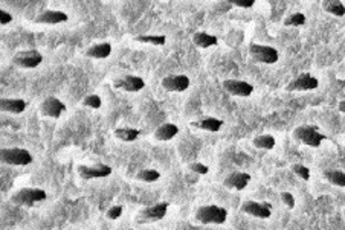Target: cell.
<instances>
[{"mask_svg":"<svg viewBox=\"0 0 345 230\" xmlns=\"http://www.w3.org/2000/svg\"><path fill=\"white\" fill-rule=\"evenodd\" d=\"M228 218V211L220 206L208 204V206H200L196 211V220L200 221L202 224H225Z\"/></svg>","mask_w":345,"mask_h":230,"instance_id":"6da1fadb","label":"cell"},{"mask_svg":"<svg viewBox=\"0 0 345 230\" xmlns=\"http://www.w3.org/2000/svg\"><path fill=\"white\" fill-rule=\"evenodd\" d=\"M293 137L296 140H299L301 143L312 147V148H318L327 139V136L322 134L316 125H301V127L295 128Z\"/></svg>","mask_w":345,"mask_h":230,"instance_id":"7a4b0ae2","label":"cell"},{"mask_svg":"<svg viewBox=\"0 0 345 230\" xmlns=\"http://www.w3.org/2000/svg\"><path fill=\"white\" fill-rule=\"evenodd\" d=\"M48 198V194L45 189L40 187H23L11 195V201L18 206H34L37 203H42Z\"/></svg>","mask_w":345,"mask_h":230,"instance_id":"3957f363","label":"cell"},{"mask_svg":"<svg viewBox=\"0 0 345 230\" xmlns=\"http://www.w3.org/2000/svg\"><path fill=\"white\" fill-rule=\"evenodd\" d=\"M0 160L2 163L11 166H26L32 163V156L25 148H2Z\"/></svg>","mask_w":345,"mask_h":230,"instance_id":"277c9868","label":"cell"},{"mask_svg":"<svg viewBox=\"0 0 345 230\" xmlns=\"http://www.w3.org/2000/svg\"><path fill=\"white\" fill-rule=\"evenodd\" d=\"M167 211H168V203H167V201H162V203L148 206V207L142 209V211L138 214L136 221H138L139 224H150V223L161 221V220L167 215Z\"/></svg>","mask_w":345,"mask_h":230,"instance_id":"5b68a950","label":"cell"},{"mask_svg":"<svg viewBox=\"0 0 345 230\" xmlns=\"http://www.w3.org/2000/svg\"><path fill=\"white\" fill-rule=\"evenodd\" d=\"M249 54L258 62L263 64H275L278 61V51L272 46H264V45H258V43H252L249 46Z\"/></svg>","mask_w":345,"mask_h":230,"instance_id":"8992f818","label":"cell"},{"mask_svg":"<svg viewBox=\"0 0 345 230\" xmlns=\"http://www.w3.org/2000/svg\"><path fill=\"white\" fill-rule=\"evenodd\" d=\"M42 61H43V55L35 49L22 51L12 57V64L22 69H35L42 64Z\"/></svg>","mask_w":345,"mask_h":230,"instance_id":"52a82bcc","label":"cell"},{"mask_svg":"<svg viewBox=\"0 0 345 230\" xmlns=\"http://www.w3.org/2000/svg\"><path fill=\"white\" fill-rule=\"evenodd\" d=\"M318 86H319V81L313 75L299 73L296 78H293L286 86V90L288 92H307V90L318 89Z\"/></svg>","mask_w":345,"mask_h":230,"instance_id":"ba28073f","label":"cell"},{"mask_svg":"<svg viewBox=\"0 0 345 230\" xmlns=\"http://www.w3.org/2000/svg\"><path fill=\"white\" fill-rule=\"evenodd\" d=\"M241 212L243 214H247L251 217H255V218H261V220H266L272 215V206L271 203H260V201H244L241 204Z\"/></svg>","mask_w":345,"mask_h":230,"instance_id":"9c48e42d","label":"cell"},{"mask_svg":"<svg viewBox=\"0 0 345 230\" xmlns=\"http://www.w3.org/2000/svg\"><path fill=\"white\" fill-rule=\"evenodd\" d=\"M223 89L232 96H241V98H247L254 92V86L243 79H225Z\"/></svg>","mask_w":345,"mask_h":230,"instance_id":"30bf717a","label":"cell"},{"mask_svg":"<svg viewBox=\"0 0 345 230\" xmlns=\"http://www.w3.org/2000/svg\"><path fill=\"white\" fill-rule=\"evenodd\" d=\"M113 86H115V89H119V90L135 93V92H139V90H142L145 87V81L141 76L127 75V76H122V78L115 79Z\"/></svg>","mask_w":345,"mask_h":230,"instance_id":"8fae6325","label":"cell"},{"mask_svg":"<svg viewBox=\"0 0 345 230\" xmlns=\"http://www.w3.org/2000/svg\"><path fill=\"white\" fill-rule=\"evenodd\" d=\"M191 81L186 75H170L162 79V87L167 92H185L189 87Z\"/></svg>","mask_w":345,"mask_h":230,"instance_id":"7c38bea8","label":"cell"},{"mask_svg":"<svg viewBox=\"0 0 345 230\" xmlns=\"http://www.w3.org/2000/svg\"><path fill=\"white\" fill-rule=\"evenodd\" d=\"M78 174L84 178V180H93V178H103V177H109L112 174V168L107 165H80L78 166Z\"/></svg>","mask_w":345,"mask_h":230,"instance_id":"4fadbf2b","label":"cell"},{"mask_svg":"<svg viewBox=\"0 0 345 230\" xmlns=\"http://www.w3.org/2000/svg\"><path fill=\"white\" fill-rule=\"evenodd\" d=\"M40 110H42V113L46 116V117L57 119V117H60V116L66 112V104H63L55 96H49V98H46L42 102Z\"/></svg>","mask_w":345,"mask_h":230,"instance_id":"5bb4252c","label":"cell"},{"mask_svg":"<svg viewBox=\"0 0 345 230\" xmlns=\"http://www.w3.org/2000/svg\"><path fill=\"white\" fill-rule=\"evenodd\" d=\"M69 20V15L63 11H54L48 9L42 12L37 18L35 23H43V25H58V23H66Z\"/></svg>","mask_w":345,"mask_h":230,"instance_id":"9a60e30c","label":"cell"},{"mask_svg":"<svg viewBox=\"0 0 345 230\" xmlns=\"http://www.w3.org/2000/svg\"><path fill=\"white\" fill-rule=\"evenodd\" d=\"M251 181V175L247 173H232L225 178V186L235 191H243Z\"/></svg>","mask_w":345,"mask_h":230,"instance_id":"2e32d148","label":"cell"},{"mask_svg":"<svg viewBox=\"0 0 345 230\" xmlns=\"http://www.w3.org/2000/svg\"><path fill=\"white\" fill-rule=\"evenodd\" d=\"M0 109H2V112L18 115V113H23L26 110V101L18 99V98L17 99L15 98H2L0 99Z\"/></svg>","mask_w":345,"mask_h":230,"instance_id":"e0dca14e","label":"cell"},{"mask_svg":"<svg viewBox=\"0 0 345 230\" xmlns=\"http://www.w3.org/2000/svg\"><path fill=\"white\" fill-rule=\"evenodd\" d=\"M191 125L196 127V128H199V130H203V131L217 133L223 127V120L222 119H217V117H203V119H199V120L191 122Z\"/></svg>","mask_w":345,"mask_h":230,"instance_id":"ac0fdd59","label":"cell"},{"mask_svg":"<svg viewBox=\"0 0 345 230\" xmlns=\"http://www.w3.org/2000/svg\"><path fill=\"white\" fill-rule=\"evenodd\" d=\"M179 133V127L176 123H162L156 128L155 137L159 142H168Z\"/></svg>","mask_w":345,"mask_h":230,"instance_id":"d6986e66","label":"cell"},{"mask_svg":"<svg viewBox=\"0 0 345 230\" xmlns=\"http://www.w3.org/2000/svg\"><path fill=\"white\" fill-rule=\"evenodd\" d=\"M112 54V45L110 43H97L93 46H90L84 55L89 58H98V59H104L109 58Z\"/></svg>","mask_w":345,"mask_h":230,"instance_id":"ffe728a7","label":"cell"},{"mask_svg":"<svg viewBox=\"0 0 345 230\" xmlns=\"http://www.w3.org/2000/svg\"><path fill=\"white\" fill-rule=\"evenodd\" d=\"M193 43H194L197 48L206 49V48H211V46L219 45V38H217L216 35L208 34V32H196V34L193 35Z\"/></svg>","mask_w":345,"mask_h":230,"instance_id":"44dd1931","label":"cell"},{"mask_svg":"<svg viewBox=\"0 0 345 230\" xmlns=\"http://www.w3.org/2000/svg\"><path fill=\"white\" fill-rule=\"evenodd\" d=\"M322 9L336 17L345 15V5L341 0H322Z\"/></svg>","mask_w":345,"mask_h":230,"instance_id":"7402d4cb","label":"cell"},{"mask_svg":"<svg viewBox=\"0 0 345 230\" xmlns=\"http://www.w3.org/2000/svg\"><path fill=\"white\" fill-rule=\"evenodd\" d=\"M139 130L136 128H130V127H124V128H116L115 137H118L122 142H135L139 137Z\"/></svg>","mask_w":345,"mask_h":230,"instance_id":"603a6c76","label":"cell"},{"mask_svg":"<svg viewBox=\"0 0 345 230\" xmlns=\"http://www.w3.org/2000/svg\"><path fill=\"white\" fill-rule=\"evenodd\" d=\"M252 143L258 150H272L275 147V137L271 134H261V136H257L252 140Z\"/></svg>","mask_w":345,"mask_h":230,"instance_id":"cb8c5ba5","label":"cell"},{"mask_svg":"<svg viewBox=\"0 0 345 230\" xmlns=\"http://www.w3.org/2000/svg\"><path fill=\"white\" fill-rule=\"evenodd\" d=\"M324 177L327 181H330L335 186L345 187V173L344 171H338V170H327L324 171Z\"/></svg>","mask_w":345,"mask_h":230,"instance_id":"d4e9b609","label":"cell"},{"mask_svg":"<svg viewBox=\"0 0 345 230\" xmlns=\"http://www.w3.org/2000/svg\"><path fill=\"white\" fill-rule=\"evenodd\" d=\"M133 40L139 43H145V45H155V46H164L167 43L165 35H138Z\"/></svg>","mask_w":345,"mask_h":230,"instance_id":"484cf974","label":"cell"},{"mask_svg":"<svg viewBox=\"0 0 345 230\" xmlns=\"http://www.w3.org/2000/svg\"><path fill=\"white\" fill-rule=\"evenodd\" d=\"M136 178L141 181H145V183H155L161 178V174L156 170H142L136 174Z\"/></svg>","mask_w":345,"mask_h":230,"instance_id":"4316f807","label":"cell"},{"mask_svg":"<svg viewBox=\"0 0 345 230\" xmlns=\"http://www.w3.org/2000/svg\"><path fill=\"white\" fill-rule=\"evenodd\" d=\"M305 23V15L302 12L290 14L284 18V26H302Z\"/></svg>","mask_w":345,"mask_h":230,"instance_id":"83f0119b","label":"cell"},{"mask_svg":"<svg viewBox=\"0 0 345 230\" xmlns=\"http://www.w3.org/2000/svg\"><path fill=\"white\" fill-rule=\"evenodd\" d=\"M83 106H84V107H90V109H93V110H98V109H101L103 101H101V98H100L98 95H89V96L84 98Z\"/></svg>","mask_w":345,"mask_h":230,"instance_id":"f1b7e54d","label":"cell"},{"mask_svg":"<svg viewBox=\"0 0 345 230\" xmlns=\"http://www.w3.org/2000/svg\"><path fill=\"white\" fill-rule=\"evenodd\" d=\"M292 171L296 174L299 178H302V180H305V181H309L310 180V170L305 166V165H301V163H295V165H292Z\"/></svg>","mask_w":345,"mask_h":230,"instance_id":"f546056e","label":"cell"},{"mask_svg":"<svg viewBox=\"0 0 345 230\" xmlns=\"http://www.w3.org/2000/svg\"><path fill=\"white\" fill-rule=\"evenodd\" d=\"M228 3L237 6V8H243V9H249L255 5L257 0H226Z\"/></svg>","mask_w":345,"mask_h":230,"instance_id":"4dcf8cb0","label":"cell"},{"mask_svg":"<svg viewBox=\"0 0 345 230\" xmlns=\"http://www.w3.org/2000/svg\"><path fill=\"white\" fill-rule=\"evenodd\" d=\"M189 171H193V173L196 174H200V175H205V174H208V166L206 165H203V163H200V162H194V163H191L189 165Z\"/></svg>","mask_w":345,"mask_h":230,"instance_id":"1f68e13d","label":"cell"},{"mask_svg":"<svg viewBox=\"0 0 345 230\" xmlns=\"http://www.w3.org/2000/svg\"><path fill=\"white\" fill-rule=\"evenodd\" d=\"M280 197H281V201L288 206L289 209H293V207H295V197H293L290 192H286V191H284V192H281Z\"/></svg>","mask_w":345,"mask_h":230,"instance_id":"d6a6232c","label":"cell"},{"mask_svg":"<svg viewBox=\"0 0 345 230\" xmlns=\"http://www.w3.org/2000/svg\"><path fill=\"white\" fill-rule=\"evenodd\" d=\"M106 215H107L109 220H118L122 215V206H113V207H110Z\"/></svg>","mask_w":345,"mask_h":230,"instance_id":"836d02e7","label":"cell"},{"mask_svg":"<svg viewBox=\"0 0 345 230\" xmlns=\"http://www.w3.org/2000/svg\"><path fill=\"white\" fill-rule=\"evenodd\" d=\"M12 22V15L8 12V11H5V9H0V23L5 26V25H9Z\"/></svg>","mask_w":345,"mask_h":230,"instance_id":"e575fe53","label":"cell"},{"mask_svg":"<svg viewBox=\"0 0 345 230\" xmlns=\"http://www.w3.org/2000/svg\"><path fill=\"white\" fill-rule=\"evenodd\" d=\"M338 109H339V112H342V113H345V99H344V101H341V102H339Z\"/></svg>","mask_w":345,"mask_h":230,"instance_id":"d590c367","label":"cell"},{"mask_svg":"<svg viewBox=\"0 0 345 230\" xmlns=\"http://www.w3.org/2000/svg\"><path fill=\"white\" fill-rule=\"evenodd\" d=\"M70 230H76V229H70ZM78 230H80V229H78Z\"/></svg>","mask_w":345,"mask_h":230,"instance_id":"8d00e7d4","label":"cell"},{"mask_svg":"<svg viewBox=\"0 0 345 230\" xmlns=\"http://www.w3.org/2000/svg\"><path fill=\"white\" fill-rule=\"evenodd\" d=\"M344 217H345V211H344Z\"/></svg>","mask_w":345,"mask_h":230,"instance_id":"74e56055","label":"cell"}]
</instances>
